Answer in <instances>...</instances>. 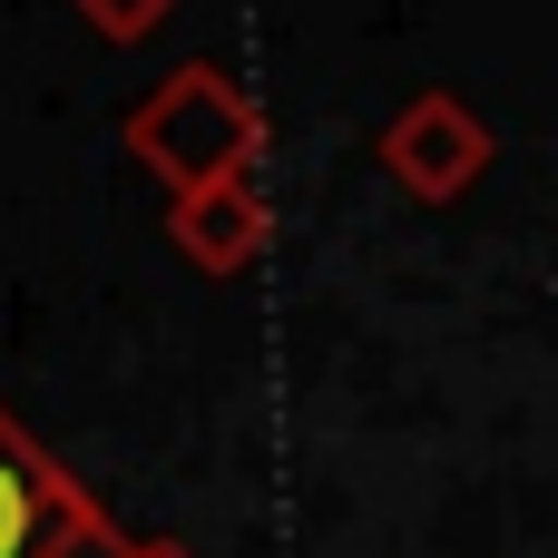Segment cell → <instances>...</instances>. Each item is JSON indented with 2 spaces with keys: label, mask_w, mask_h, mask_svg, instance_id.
I'll return each mask as SVG.
<instances>
[{
  "label": "cell",
  "mask_w": 558,
  "mask_h": 558,
  "mask_svg": "<svg viewBox=\"0 0 558 558\" xmlns=\"http://www.w3.org/2000/svg\"><path fill=\"white\" fill-rule=\"evenodd\" d=\"M29 558H186V549H177V539H128V530L88 500V510H69V520H59Z\"/></svg>",
  "instance_id": "obj_5"
},
{
  "label": "cell",
  "mask_w": 558,
  "mask_h": 558,
  "mask_svg": "<svg viewBox=\"0 0 558 558\" xmlns=\"http://www.w3.org/2000/svg\"><path fill=\"white\" fill-rule=\"evenodd\" d=\"M128 157L177 196V186H206V177H235L265 157V108L216 69V59H186L177 78H157L128 118H118Z\"/></svg>",
  "instance_id": "obj_1"
},
{
  "label": "cell",
  "mask_w": 558,
  "mask_h": 558,
  "mask_svg": "<svg viewBox=\"0 0 558 558\" xmlns=\"http://www.w3.org/2000/svg\"><path fill=\"white\" fill-rule=\"evenodd\" d=\"M167 235H177V255H186L196 275H245V265L275 245V216H265L255 167L206 177V186H177V196H167Z\"/></svg>",
  "instance_id": "obj_3"
},
{
  "label": "cell",
  "mask_w": 558,
  "mask_h": 558,
  "mask_svg": "<svg viewBox=\"0 0 558 558\" xmlns=\"http://www.w3.org/2000/svg\"><path fill=\"white\" fill-rule=\"evenodd\" d=\"M69 10H78V29L108 39V49H137V39H157V29L177 20V0H69Z\"/></svg>",
  "instance_id": "obj_6"
},
{
  "label": "cell",
  "mask_w": 558,
  "mask_h": 558,
  "mask_svg": "<svg viewBox=\"0 0 558 558\" xmlns=\"http://www.w3.org/2000/svg\"><path fill=\"white\" fill-rule=\"evenodd\" d=\"M69 510H88V490H78V481H69V471L0 412V558H29Z\"/></svg>",
  "instance_id": "obj_4"
},
{
  "label": "cell",
  "mask_w": 558,
  "mask_h": 558,
  "mask_svg": "<svg viewBox=\"0 0 558 558\" xmlns=\"http://www.w3.org/2000/svg\"><path fill=\"white\" fill-rule=\"evenodd\" d=\"M490 157H500V137H490L451 88L402 98V108H392V128H383V177H392L402 196H422V206L471 196V186L490 177Z\"/></svg>",
  "instance_id": "obj_2"
}]
</instances>
